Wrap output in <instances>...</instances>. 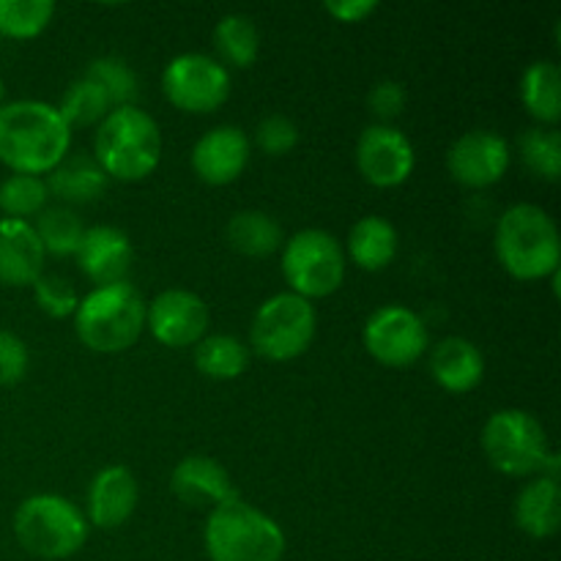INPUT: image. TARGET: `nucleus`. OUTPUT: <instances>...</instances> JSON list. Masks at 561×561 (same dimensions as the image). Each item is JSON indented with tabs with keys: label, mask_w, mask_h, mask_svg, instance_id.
Wrapping results in <instances>:
<instances>
[{
	"label": "nucleus",
	"mask_w": 561,
	"mask_h": 561,
	"mask_svg": "<svg viewBox=\"0 0 561 561\" xmlns=\"http://www.w3.org/2000/svg\"><path fill=\"white\" fill-rule=\"evenodd\" d=\"M71 146V129L58 107L20 99L0 107V162L20 175H42L58 168Z\"/></svg>",
	"instance_id": "nucleus-1"
},
{
	"label": "nucleus",
	"mask_w": 561,
	"mask_h": 561,
	"mask_svg": "<svg viewBox=\"0 0 561 561\" xmlns=\"http://www.w3.org/2000/svg\"><path fill=\"white\" fill-rule=\"evenodd\" d=\"M496 257L520 283L553 277L561 263V241L551 214L535 203L510 206L496 225Z\"/></svg>",
	"instance_id": "nucleus-2"
},
{
	"label": "nucleus",
	"mask_w": 561,
	"mask_h": 561,
	"mask_svg": "<svg viewBox=\"0 0 561 561\" xmlns=\"http://www.w3.org/2000/svg\"><path fill=\"white\" fill-rule=\"evenodd\" d=\"M93 159L107 179L142 181L159 168L162 131L159 124L135 107H115L104 115L93 137Z\"/></svg>",
	"instance_id": "nucleus-3"
},
{
	"label": "nucleus",
	"mask_w": 561,
	"mask_h": 561,
	"mask_svg": "<svg viewBox=\"0 0 561 561\" xmlns=\"http://www.w3.org/2000/svg\"><path fill=\"white\" fill-rule=\"evenodd\" d=\"M75 329L85 348L121 354L131 348L146 329V301L129 279L93 288L77 305Z\"/></svg>",
	"instance_id": "nucleus-4"
},
{
	"label": "nucleus",
	"mask_w": 561,
	"mask_h": 561,
	"mask_svg": "<svg viewBox=\"0 0 561 561\" xmlns=\"http://www.w3.org/2000/svg\"><path fill=\"white\" fill-rule=\"evenodd\" d=\"M203 546L211 561H279L288 542L277 520L236 499L208 513Z\"/></svg>",
	"instance_id": "nucleus-5"
},
{
	"label": "nucleus",
	"mask_w": 561,
	"mask_h": 561,
	"mask_svg": "<svg viewBox=\"0 0 561 561\" xmlns=\"http://www.w3.org/2000/svg\"><path fill=\"white\" fill-rule=\"evenodd\" d=\"M14 537L31 557L69 559L85 546L88 520L69 499L36 493L16 507Z\"/></svg>",
	"instance_id": "nucleus-6"
},
{
	"label": "nucleus",
	"mask_w": 561,
	"mask_h": 561,
	"mask_svg": "<svg viewBox=\"0 0 561 561\" xmlns=\"http://www.w3.org/2000/svg\"><path fill=\"white\" fill-rule=\"evenodd\" d=\"M482 449L488 463L507 477L542 474L551 455L546 427L520 409H502L485 422Z\"/></svg>",
	"instance_id": "nucleus-7"
},
{
	"label": "nucleus",
	"mask_w": 561,
	"mask_h": 561,
	"mask_svg": "<svg viewBox=\"0 0 561 561\" xmlns=\"http://www.w3.org/2000/svg\"><path fill=\"white\" fill-rule=\"evenodd\" d=\"M283 274L301 299L332 296L345 279L343 244L321 228L299 230L283 244Z\"/></svg>",
	"instance_id": "nucleus-8"
},
{
	"label": "nucleus",
	"mask_w": 561,
	"mask_h": 561,
	"mask_svg": "<svg viewBox=\"0 0 561 561\" xmlns=\"http://www.w3.org/2000/svg\"><path fill=\"white\" fill-rule=\"evenodd\" d=\"M316 307L296 294H277L257 307L250 340L257 356L268 362L299 359L316 340Z\"/></svg>",
	"instance_id": "nucleus-9"
},
{
	"label": "nucleus",
	"mask_w": 561,
	"mask_h": 561,
	"mask_svg": "<svg viewBox=\"0 0 561 561\" xmlns=\"http://www.w3.org/2000/svg\"><path fill=\"white\" fill-rule=\"evenodd\" d=\"M162 91L168 102L184 113H214L230 96V71L211 55H175L162 71Z\"/></svg>",
	"instance_id": "nucleus-10"
},
{
	"label": "nucleus",
	"mask_w": 561,
	"mask_h": 561,
	"mask_svg": "<svg viewBox=\"0 0 561 561\" xmlns=\"http://www.w3.org/2000/svg\"><path fill=\"white\" fill-rule=\"evenodd\" d=\"M367 354L387 367H409L425 356L427 327L414 310L403 305H387L370 312L362 329Z\"/></svg>",
	"instance_id": "nucleus-11"
},
{
	"label": "nucleus",
	"mask_w": 561,
	"mask_h": 561,
	"mask_svg": "<svg viewBox=\"0 0 561 561\" xmlns=\"http://www.w3.org/2000/svg\"><path fill=\"white\" fill-rule=\"evenodd\" d=\"M416 153L409 137L389 124H373L356 140V168L367 184L400 186L414 173Z\"/></svg>",
	"instance_id": "nucleus-12"
},
{
	"label": "nucleus",
	"mask_w": 561,
	"mask_h": 561,
	"mask_svg": "<svg viewBox=\"0 0 561 561\" xmlns=\"http://www.w3.org/2000/svg\"><path fill=\"white\" fill-rule=\"evenodd\" d=\"M208 307L197 294L184 288H170L153 296L146 307V323L153 340L168 348H190L208 332Z\"/></svg>",
	"instance_id": "nucleus-13"
},
{
	"label": "nucleus",
	"mask_w": 561,
	"mask_h": 561,
	"mask_svg": "<svg viewBox=\"0 0 561 561\" xmlns=\"http://www.w3.org/2000/svg\"><path fill=\"white\" fill-rule=\"evenodd\" d=\"M510 142L502 135L488 129L466 131L453 142L447 153V168L458 184L471 190H485L499 184L510 170Z\"/></svg>",
	"instance_id": "nucleus-14"
},
{
	"label": "nucleus",
	"mask_w": 561,
	"mask_h": 561,
	"mask_svg": "<svg viewBox=\"0 0 561 561\" xmlns=\"http://www.w3.org/2000/svg\"><path fill=\"white\" fill-rule=\"evenodd\" d=\"M250 137L241 126H217L192 148V170L211 186L233 184L250 162Z\"/></svg>",
	"instance_id": "nucleus-15"
},
{
	"label": "nucleus",
	"mask_w": 561,
	"mask_h": 561,
	"mask_svg": "<svg viewBox=\"0 0 561 561\" xmlns=\"http://www.w3.org/2000/svg\"><path fill=\"white\" fill-rule=\"evenodd\" d=\"M135 250H131L129 236L113 225H93L82 233L80 250H77V263L82 274L91 279L96 288L104 285L124 283L129 274Z\"/></svg>",
	"instance_id": "nucleus-16"
},
{
	"label": "nucleus",
	"mask_w": 561,
	"mask_h": 561,
	"mask_svg": "<svg viewBox=\"0 0 561 561\" xmlns=\"http://www.w3.org/2000/svg\"><path fill=\"white\" fill-rule=\"evenodd\" d=\"M175 499L186 507H219L239 499L228 469L208 455H190L181 460L170 477Z\"/></svg>",
	"instance_id": "nucleus-17"
},
{
	"label": "nucleus",
	"mask_w": 561,
	"mask_h": 561,
	"mask_svg": "<svg viewBox=\"0 0 561 561\" xmlns=\"http://www.w3.org/2000/svg\"><path fill=\"white\" fill-rule=\"evenodd\" d=\"M44 252L27 219H0V285L27 288L44 274Z\"/></svg>",
	"instance_id": "nucleus-18"
},
{
	"label": "nucleus",
	"mask_w": 561,
	"mask_h": 561,
	"mask_svg": "<svg viewBox=\"0 0 561 561\" xmlns=\"http://www.w3.org/2000/svg\"><path fill=\"white\" fill-rule=\"evenodd\" d=\"M140 499L135 474L126 466H107L99 471L88 491V518L99 529H118L131 518Z\"/></svg>",
	"instance_id": "nucleus-19"
},
{
	"label": "nucleus",
	"mask_w": 561,
	"mask_h": 561,
	"mask_svg": "<svg viewBox=\"0 0 561 561\" xmlns=\"http://www.w3.org/2000/svg\"><path fill=\"white\" fill-rule=\"evenodd\" d=\"M431 376L449 394H466L482 383L485 356L471 340L444 337L431 351Z\"/></svg>",
	"instance_id": "nucleus-20"
},
{
	"label": "nucleus",
	"mask_w": 561,
	"mask_h": 561,
	"mask_svg": "<svg viewBox=\"0 0 561 561\" xmlns=\"http://www.w3.org/2000/svg\"><path fill=\"white\" fill-rule=\"evenodd\" d=\"M515 524L535 540H548L559 531L561 524V493L559 480L551 477H537L526 482L524 491L515 499Z\"/></svg>",
	"instance_id": "nucleus-21"
},
{
	"label": "nucleus",
	"mask_w": 561,
	"mask_h": 561,
	"mask_svg": "<svg viewBox=\"0 0 561 561\" xmlns=\"http://www.w3.org/2000/svg\"><path fill=\"white\" fill-rule=\"evenodd\" d=\"M348 255L365 272H381L398 255V230L383 217H365L351 228Z\"/></svg>",
	"instance_id": "nucleus-22"
},
{
	"label": "nucleus",
	"mask_w": 561,
	"mask_h": 561,
	"mask_svg": "<svg viewBox=\"0 0 561 561\" xmlns=\"http://www.w3.org/2000/svg\"><path fill=\"white\" fill-rule=\"evenodd\" d=\"M44 184H47V192L66 203H93L107 190V175L93 157H71L49 170V179Z\"/></svg>",
	"instance_id": "nucleus-23"
},
{
	"label": "nucleus",
	"mask_w": 561,
	"mask_h": 561,
	"mask_svg": "<svg viewBox=\"0 0 561 561\" xmlns=\"http://www.w3.org/2000/svg\"><path fill=\"white\" fill-rule=\"evenodd\" d=\"M520 99L535 121L557 126L561 118V71L553 60H535L520 77Z\"/></svg>",
	"instance_id": "nucleus-24"
},
{
	"label": "nucleus",
	"mask_w": 561,
	"mask_h": 561,
	"mask_svg": "<svg viewBox=\"0 0 561 561\" xmlns=\"http://www.w3.org/2000/svg\"><path fill=\"white\" fill-rule=\"evenodd\" d=\"M228 241L236 252L247 257H268L285 244L283 228L266 211H239L228 222Z\"/></svg>",
	"instance_id": "nucleus-25"
},
{
	"label": "nucleus",
	"mask_w": 561,
	"mask_h": 561,
	"mask_svg": "<svg viewBox=\"0 0 561 561\" xmlns=\"http://www.w3.org/2000/svg\"><path fill=\"white\" fill-rule=\"evenodd\" d=\"M250 365V348L230 334H206L195 345V367L214 381H233Z\"/></svg>",
	"instance_id": "nucleus-26"
},
{
	"label": "nucleus",
	"mask_w": 561,
	"mask_h": 561,
	"mask_svg": "<svg viewBox=\"0 0 561 561\" xmlns=\"http://www.w3.org/2000/svg\"><path fill=\"white\" fill-rule=\"evenodd\" d=\"M214 47L228 66L247 69L261 53V31L252 16L225 14L214 27Z\"/></svg>",
	"instance_id": "nucleus-27"
},
{
	"label": "nucleus",
	"mask_w": 561,
	"mask_h": 561,
	"mask_svg": "<svg viewBox=\"0 0 561 561\" xmlns=\"http://www.w3.org/2000/svg\"><path fill=\"white\" fill-rule=\"evenodd\" d=\"M33 228H36V236H38V241H42L44 252H47V255H58V257L77 255L82 233H85L80 217H77V214L66 206L44 208V211L38 214V219Z\"/></svg>",
	"instance_id": "nucleus-28"
},
{
	"label": "nucleus",
	"mask_w": 561,
	"mask_h": 561,
	"mask_svg": "<svg viewBox=\"0 0 561 561\" xmlns=\"http://www.w3.org/2000/svg\"><path fill=\"white\" fill-rule=\"evenodd\" d=\"M113 110L110 104L107 93L96 85L93 80L88 77H80V80L71 82L66 88L64 99H60V118L66 121V126H93V124H102L104 115Z\"/></svg>",
	"instance_id": "nucleus-29"
},
{
	"label": "nucleus",
	"mask_w": 561,
	"mask_h": 561,
	"mask_svg": "<svg viewBox=\"0 0 561 561\" xmlns=\"http://www.w3.org/2000/svg\"><path fill=\"white\" fill-rule=\"evenodd\" d=\"M520 159L535 175L559 181L561 175V135L553 126H535L520 137Z\"/></svg>",
	"instance_id": "nucleus-30"
},
{
	"label": "nucleus",
	"mask_w": 561,
	"mask_h": 561,
	"mask_svg": "<svg viewBox=\"0 0 561 561\" xmlns=\"http://www.w3.org/2000/svg\"><path fill=\"white\" fill-rule=\"evenodd\" d=\"M53 14V0H0V33L9 38H36Z\"/></svg>",
	"instance_id": "nucleus-31"
},
{
	"label": "nucleus",
	"mask_w": 561,
	"mask_h": 561,
	"mask_svg": "<svg viewBox=\"0 0 561 561\" xmlns=\"http://www.w3.org/2000/svg\"><path fill=\"white\" fill-rule=\"evenodd\" d=\"M88 80L96 82L104 93H107L110 104L115 107H129L137 99V75L131 71V66L124 58H115V55H104L88 64L85 71Z\"/></svg>",
	"instance_id": "nucleus-32"
},
{
	"label": "nucleus",
	"mask_w": 561,
	"mask_h": 561,
	"mask_svg": "<svg viewBox=\"0 0 561 561\" xmlns=\"http://www.w3.org/2000/svg\"><path fill=\"white\" fill-rule=\"evenodd\" d=\"M47 184L38 175H20L11 173L0 184V211L9 219H27L36 217L47 206Z\"/></svg>",
	"instance_id": "nucleus-33"
},
{
	"label": "nucleus",
	"mask_w": 561,
	"mask_h": 561,
	"mask_svg": "<svg viewBox=\"0 0 561 561\" xmlns=\"http://www.w3.org/2000/svg\"><path fill=\"white\" fill-rule=\"evenodd\" d=\"M33 294H36V305L47 312L49 318H69L75 316L80 296L71 279L58 277V274H42L33 283Z\"/></svg>",
	"instance_id": "nucleus-34"
},
{
	"label": "nucleus",
	"mask_w": 561,
	"mask_h": 561,
	"mask_svg": "<svg viewBox=\"0 0 561 561\" xmlns=\"http://www.w3.org/2000/svg\"><path fill=\"white\" fill-rule=\"evenodd\" d=\"M299 126L283 113H272L257 124L255 142L263 153L268 157H285L299 146Z\"/></svg>",
	"instance_id": "nucleus-35"
},
{
	"label": "nucleus",
	"mask_w": 561,
	"mask_h": 561,
	"mask_svg": "<svg viewBox=\"0 0 561 561\" xmlns=\"http://www.w3.org/2000/svg\"><path fill=\"white\" fill-rule=\"evenodd\" d=\"M27 365H31L27 345L16 334L0 329V387L20 383L25 378Z\"/></svg>",
	"instance_id": "nucleus-36"
},
{
	"label": "nucleus",
	"mask_w": 561,
	"mask_h": 561,
	"mask_svg": "<svg viewBox=\"0 0 561 561\" xmlns=\"http://www.w3.org/2000/svg\"><path fill=\"white\" fill-rule=\"evenodd\" d=\"M367 107L381 124L398 118L405 107V88L394 80H381L367 93Z\"/></svg>",
	"instance_id": "nucleus-37"
},
{
	"label": "nucleus",
	"mask_w": 561,
	"mask_h": 561,
	"mask_svg": "<svg viewBox=\"0 0 561 561\" xmlns=\"http://www.w3.org/2000/svg\"><path fill=\"white\" fill-rule=\"evenodd\" d=\"M323 9H327L337 22L354 25V22H365L373 11H378V3L376 0H327Z\"/></svg>",
	"instance_id": "nucleus-38"
},
{
	"label": "nucleus",
	"mask_w": 561,
	"mask_h": 561,
	"mask_svg": "<svg viewBox=\"0 0 561 561\" xmlns=\"http://www.w3.org/2000/svg\"><path fill=\"white\" fill-rule=\"evenodd\" d=\"M0 107H3V80H0Z\"/></svg>",
	"instance_id": "nucleus-39"
}]
</instances>
